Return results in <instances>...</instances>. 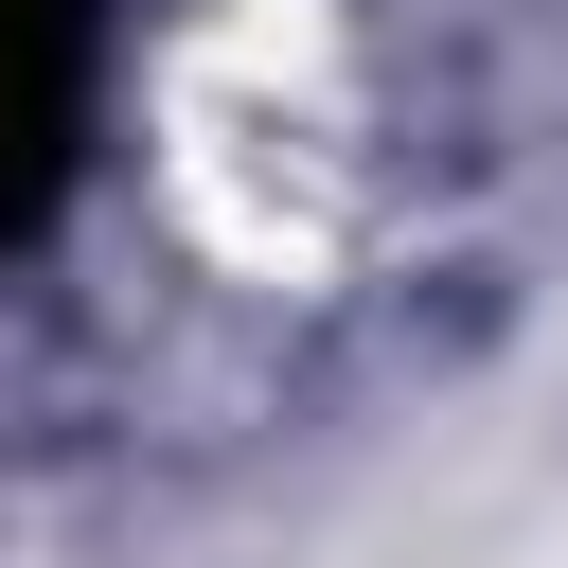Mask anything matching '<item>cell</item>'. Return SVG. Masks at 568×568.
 Masks as SVG:
<instances>
[{
    "mask_svg": "<svg viewBox=\"0 0 568 568\" xmlns=\"http://www.w3.org/2000/svg\"><path fill=\"white\" fill-rule=\"evenodd\" d=\"M71 160V0H0V231Z\"/></svg>",
    "mask_w": 568,
    "mask_h": 568,
    "instance_id": "1",
    "label": "cell"
}]
</instances>
